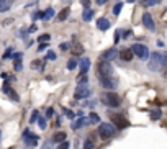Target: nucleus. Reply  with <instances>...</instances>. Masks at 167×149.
<instances>
[{"label":"nucleus","instance_id":"f257e3e1","mask_svg":"<svg viewBox=\"0 0 167 149\" xmlns=\"http://www.w3.org/2000/svg\"><path fill=\"white\" fill-rule=\"evenodd\" d=\"M100 100H102V103H103L105 107H108V108H118V107H120V103H121L120 95L115 94L113 90H108L107 94H103Z\"/></svg>","mask_w":167,"mask_h":149},{"label":"nucleus","instance_id":"f03ea898","mask_svg":"<svg viewBox=\"0 0 167 149\" xmlns=\"http://www.w3.org/2000/svg\"><path fill=\"white\" fill-rule=\"evenodd\" d=\"M149 69L152 72H159L164 69V54L162 53H154L149 58Z\"/></svg>","mask_w":167,"mask_h":149},{"label":"nucleus","instance_id":"7ed1b4c3","mask_svg":"<svg viewBox=\"0 0 167 149\" xmlns=\"http://www.w3.org/2000/svg\"><path fill=\"white\" fill-rule=\"evenodd\" d=\"M97 133H99V136L102 139H110L116 134V128H115V124H112V123H100Z\"/></svg>","mask_w":167,"mask_h":149},{"label":"nucleus","instance_id":"20e7f679","mask_svg":"<svg viewBox=\"0 0 167 149\" xmlns=\"http://www.w3.org/2000/svg\"><path fill=\"white\" fill-rule=\"evenodd\" d=\"M131 51L134 53V56H138V58L142 59V61H146V59L151 58V53H149L148 46H144V44H139V43L133 44V46H131Z\"/></svg>","mask_w":167,"mask_h":149},{"label":"nucleus","instance_id":"39448f33","mask_svg":"<svg viewBox=\"0 0 167 149\" xmlns=\"http://www.w3.org/2000/svg\"><path fill=\"white\" fill-rule=\"evenodd\" d=\"M97 74H99V77H108V75H113V67L112 64L108 61H102L99 62V66H97Z\"/></svg>","mask_w":167,"mask_h":149},{"label":"nucleus","instance_id":"423d86ee","mask_svg":"<svg viewBox=\"0 0 167 149\" xmlns=\"http://www.w3.org/2000/svg\"><path fill=\"white\" fill-rule=\"evenodd\" d=\"M22 138H23V141H25V144H26V146H30V147H35V146H38V143H39V138H38V134H35V133H31L30 130H25V131H23Z\"/></svg>","mask_w":167,"mask_h":149},{"label":"nucleus","instance_id":"0eeeda50","mask_svg":"<svg viewBox=\"0 0 167 149\" xmlns=\"http://www.w3.org/2000/svg\"><path fill=\"white\" fill-rule=\"evenodd\" d=\"M100 85L107 90H115L118 85V80L113 75H108V77H100Z\"/></svg>","mask_w":167,"mask_h":149},{"label":"nucleus","instance_id":"6e6552de","mask_svg":"<svg viewBox=\"0 0 167 149\" xmlns=\"http://www.w3.org/2000/svg\"><path fill=\"white\" fill-rule=\"evenodd\" d=\"M90 95H92V90L89 88V85H77L75 94H74V97H75L77 100L87 98V97H90Z\"/></svg>","mask_w":167,"mask_h":149},{"label":"nucleus","instance_id":"1a4fd4ad","mask_svg":"<svg viewBox=\"0 0 167 149\" xmlns=\"http://www.w3.org/2000/svg\"><path fill=\"white\" fill-rule=\"evenodd\" d=\"M112 120H113V124H115L116 128H120V130H125V128L129 126V121L125 118V116H121V115L112 116Z\"/></svg>","mask_w":167,"mask_h":149},{"label":"nucleus","instance_id":"9d476101","mask_svg":"<svg viewBox=\"0 0 167 149\" xmlns=\"http://www.w3.org/2000/svg\"><path fill=\"white\" fill-rule=\"evenodd\" d=\"M116 54H120V53H118V51H116V48H110V49H105L103 51V53H102V61H112V59H115L116 58Z\"/></svg>","mask_w":167,"mask_h":149},{"label":"nucleus","instance_id":"9b49d317","mask_svg":"<svg viewBox=\"0 0 167 149\" xmlns=\"http://www.w3.org/2000/svg\"><path fill=\"white\" fill-rule=\"evenodd\" d=\"M141 22H142V25L148 28V30H151V31L156 30V28H154L156 25H154V20H152V15H151V13H142Z\"/></svg>","mask_w":167,"mask_h":149},{"label":"nucleus","instance_id":"f8f14e48","mask_svg":"<svg viewBox=\"0 0 167 149\" xmlns=\"http://www.w3.org/2000/svg\"><path fill=\"white\" fill-rule=\"evenodd\" d=\"M2 90H3V92H5V94H7V95H8V97H10V98H12V100H13V102H20V97L17 95V92H15V90H13V88H10V85H8V82H5V84H3V87H2Z\"/></svg>","mask_w":167,"mask_h":149},{"label":"nucleus","instance_id":"ddd939ff","mask_svg":"<svg viewBox=\"0 0 167 149\" xmlns=\"http://www.w3.org/2000/svg\"><path fill=\"white\" fill-rule=\"evenodd\" d=\"M79 67H80V75H85L89 72V69H90V59H89V58H82V59H80Z\"/></svg>","mask_w":167,"mask_h":149},{"label":"nucleus","instance_id":"4468645a","mask_svg":"<svg viewBox=\"0 0 167 149\" xmlns=\"http://www.w3.org/2000/svg\"><path fill=\"white\" fill-rule=\"evenodd\" d=\"M87 123H90V120L89 118H84V116H79V118L77 120H74V121H72V130H79V128H82L84 124H87Z\"/></svg>","mask_w":167,"mask_h":149},{"label":"nucleus","instance_id":"2eb2a0df","mask_svg":"<svg viewBox=\"0 0 167 149\" xmlns=\"http://www.w3.org/2000/svg\"><path fill=\"white\" fill-rule=\"evenodd\" d=\"M118 56H120V58L123 59V61H126V62H128V61H131V59L134 58V53H133L131 49H129V48H126V49H121V51H120V54H118Z\"/></svg>","mask_w":167,"mask_h":149},{"label":"nucleus","instance_id":"dca6fc26","mask_svg":"<svg viewBox=\"0 0 167 149\" xmlns=\"http://www.w3.org/2000/svg\"><path fill=\"white\" fill-rule=\"evenodd\" d=\"M52 143H64V141H67V133H64V131H58V133H54V136H52Z\"/></svg>","mask_w":167,"mask_h":149},{"label":"nucleus","instance_id":"f3484780","mask_svg":"<svg viewBox=\"0 0 167 149\" xmlns=\"http://www.w3.org/2000/svg\"><path fill=\"white\" fill-rule=\"evenodd\" d=\"M97 28H99L100 31H107L108 28H110V20L108 18H99L97 20Z\"/></svg>","mask_w":167,"mask_h":149},{"label":"nucleus","instance_id":"a211bd4d","mask_svg":"<svg viewBox=\"0 0 167 149\" xmlns=\"http://www.w3.org/2000/svg\"><path fill=\"white\" fill-rule=\"evenodd\" d=\"M69 13H71V8H69V7L62 8V10L59 12V15H58V20H59V22H64V20H67V18H69Z\"/></svg>","mask_w":167,"mask_h":149},{"label":"nucleus","instance_id":"6ab92c4d","mask_svg":"<svg viewBox=\"0 0 167 149\" xmlns=\"http://www.w3.org/2000/svg\"><path fill=\"white\" fill-rule=\"evenodd\" d=\"M93 15H95V13H93L92 8H85L84 13H82V20H84V22H90V20L93 18Z\"/></svg>","mask_w":167,"mask_h":149},{"label":"nucleus","instance_id":"aec40b11","mask_svg":"<svg viewBox=\"0 0 167 149\" xmlns=\"http://www.w3.org/2000/svg\"><path fill=\"white\" fill-rule=\"evenodd\" d=\"M12 7V0H0V13L2 12H8Z\"/></svg>","mask_w":167,"mask_h":149},{"label":"nucleus","instance_id":"412c9836","mask_svg":"<svg viewBox=\"0 0 167 149\" xmlns=\"http://www.w3.org/2000/svg\"><path fill=\"white\" fill-rule=\"evenodd\" d=\"M54 15H56L54 8H52V7H49V8H48L46 12H44V22H48V20H51L52 17H54Z\"/></svg>","mask_w":167,"mask_h":149},{"label":"nucleus","instance_id":"4be33fe9","mask_svg":"<svg viewBox=\"0 0 167 149\" xmlns=\"http://www.w3.org/2000/svg\"><path fill=\"white\" fill-rule=\"evenodd\" d=\"M31 20L33 22H36V20H44V12H41V10H36L33 15H31Z\"/></svg>","mask_w":167,"mask_h":149},{"label":"nucleus","instance_id":"5701e85b","mask_svg":"<svg viewBox=\"0 0 167 149\" xmlns=\"http://www.w3.org/2000/svg\"><path fill=\"white\" fill-rule=\"evenodd\" d=\"M74 54H77V56H79V54H84V46H82L80 43H77V41H75V44H74Z\"/></svg>","mask_w":167,"mask_h":149},{"label":"nucleus","instance_id":"b1692460","mask_svg":"<svg viewBox=\"0 0 167 149\" xmlns=\"http://www.w3.org/2000/svg\"><path fill=\"white\" fill-rule=\"evenodd\" d=\"M31 69H39V71H43V62L39 61V59L31 61Z\"/></svg>","mask_w":167,"mask_h":149},{"label":"nucleus","instance_id":"393cba45","mask_svg":"<svg viewBox=\"0 0 167 149\" xmlns=\"http://www.w3.org/2000/svg\"><path fill=\"white\" fill-rule=\"evenodd\" d=\"M162 0H141V3L142 5H146V7H152V5H157V3H161Z\"/></svg>","mask_w":167,"mask_h":149},{"label":"nucleus","instance_id":"a878e982","mask_svg":"<svg viewBox=\"0 0 167 149\" xmlns=\"http://www.w3.org/2000/svg\"><path fill=\"white\" fill-rule=\"evenodd\" d=\"M49 39H51V35L44 33V35H39L36 41H39V43H48V41H49Z\"/></svg>","mask_w":167,"mask_h":149},{"label":"nucleus","instance_id":"bb28decb","mask_svg":"<svg viewBox=\"0 0 167 149\" xmlns=\"http://www.w3.org/2000/svg\"><path fill=\"white\" fill-rule=\"evenodd\" d=\"M162 116V111L161 110H156V111H151V120L152 121H156V120H159Z\"/></svg>","mask_w":167,"mask_h":149},{"label":"nucleus","instance_id":"cd10ccee","mask_svg":"<svg viewBox=\"0 0 167 149\" xmlns=\"http://www.w3.org/2000/svg\"><path fill=\"white\" fill-rule=\"evenodd\" d=\"M75 67H77V59H74V58L69 59V62H67V69H69V71H74Z\"/></svg>","mask_w":167,"mask_h":149},{"label":"nucleus","instance_id":"c85d7f7f","mask_svg":"<svg viewBox=\"0 0 167 149\" xmlns=\"http://www.w3.org/2000/svg\"><path fill=\"white\" fill-rule=\"evenodd\" d=\"M62 113L66 115L67 118H71V120H74V118H75V113H74V111H71L69 108H64V107H62Z\"/></svg>","mask_w":167,"mask_h":149},{"label":"nucleus","instance_id":"c756f323","mask_svg":"<svg viewBox=\"0 0 167 149\" xmlns=\"http://www.w3.org/2000/svg\"><path fill=\"white\" fill-rule=\"evenodd\" d=\"M38 118H39V111L33 110V113H31V116H30V123H36V121H38Z\"/></svg>","mask_w":167,"mask_h":149},{"label":"nucleus","instance_id":"7c9ffc66","mask_svg":"<svg viewBox=\"0 0 167 149\" xmlns=\"http://www.w3.org/2000/svg\"><path fill=\"white\" fill-rule=\"evenodd\" d=\"M89 120H90V123H100V116L97 113H93V111L89 115Z\"/></svg>","mask_w":167,"mask_h":149},{"label":"nucleus","instance_id":"2f4dec72","mask_svg":"<svg viewBox=\"0 0 167 149\" xmlns=\"http://www.w3.org/2000/svg\"><path fill=\"white\" fill-rule=\"evenodd\" d=\"M121 8H123V3H121V2H118V3H116V5H115V7H113V15H115V17H116V15H120V12H121Z\"/></svg>","mask_w":167,"mask_h":149},{"label":"nucleus","instance_id":"473e14b6","mask_svg":"<svg viewBox=\"0 0 167 149\" xmlns=\"http://www.w3.org/2000/svg\"><path fill=\"white\" fill-rule=\"evenodd\" d=\"M93 147H95V144H93V139L89 138V139L84 143V149H93Z\"/></svg>","mask_w":167,"mask_h":149},{"label":"nucleus","instance_id":"72a5a7b5","mask_svg":"<svg viewBox=\"0 0 167 149\" xmlns=\"http://www.w3.org/2000/svg\"><path fill=\"white\" fill-rule=\"evenodd\" d=\"M46 120L48 118H43V116H39V118H38V124H39V128H41V130H46V126H48Z\"/></svg>","mask_w":167,"mask_h":149},{"label":"nucleus","instance_id":"f704fd0d","mask_svg":"<svg viewBox=\"0 0 167 149\" xmlns=\"http://www.w3.org/2000/svg\"><path fill=\"white\" fill-rule=\"evenodd\" d=\"M13 69L17 71V72L23 71V64H22V59H17V61H15V64H13Z\"/></svg>","mask_w":167,"mask_h":149},{"label":"nucleus","instance_id":"c9c22d12","mask_svg":"<svg viewBox=\"0 0 167 149\" xmlns=\"http://www.w3.org/2000/svg\"><path fill=\"white\" fill-rule=\"evenodd\" d=\"M56 58H58V56H56L54 51H48V54H46V59H48V61H56Z\"/></svg>","mask_w":167,"mask_h":149},{"label":"nucleus","instance_id":"e433bc0d","mask_svg":"<svg viewBox=\"0 0 167 149\" xmlns=\"http://www.w3.org/2000/svg\"><path fill=\"white\" fill-rule=\"evenodd\" d=\"M12 56H13V48H8V49L5 51V54H3V59H10Z\"/></svg>","mask_w":167,"mask_h":149},{"label":"nucleus","instance_id":"4c0bfd02","mask_svg":"<svg viewBox=\"0 0 167 149\" xmlns=\"http://www.w3.org/2000/svg\"><path fill=\"white\" fill-rule=\"evenodd\" d=\"M69 48H71V44H69V43H61V44H59V49H61V51H67Z\"/></svg>","mask_w":167,"mask_h":149},{"label":"nucleus","instance_id":"58836bf2","mask_svg":"<svg viewBox=\"0 0 167 149\" xmlns=\"http://www.w3.org/2000/svg\"><path fill=\"white\" fill-rule=\"evenodd\" d=\"M87 82H89V79L85 77V75H82V77L79 79V84H77V85H87Z\"/></svg>","mask_w":167,"mask_h":149},{"label":"nucleus","instance_id":"ea45409f","mask_svg":"<svg viewBox=\"0 0 167 149\" xmlns=\"http://www.w3.org/2000/svg\"><path fill=\"white\" fill-rule=\"evenodd\" d=\"M69 146H71V144H69V141H64V143H61L59 146H58V149H69Z\"/></svg>","mask_w":167,"mask_h":149},{"label":"nucleus","instance_id":"a19ab883","mask_svg":"<svg viewBox=\"0 0 167 149\" xmlns=\"http://www.w3.org/2000/svg\"><path fill=\"white\" fill-rule=\"evenodd\" d=\"M80 3L84 8H90V0H80Z\"/></svg>","mask_w":167,"mask_h":149},{"label":"nucleus","instance_id":"79ce46f5","mask_svg":"<svg viewBox=\"0 0 167 149\" xmlns=\"http://www.w3.org/2000/svg\"><path fill=\"white\" fill-rule=\"evenodd\" d=\"M51 116H54V110H52V108H48L46 110V118H51Z\"/></svg>","mask_w":167,"mask_h":149},{"label":"nucleus","instance_id":"37998d69","mask_svg":"<svg viewBox=\"0 0 167 149\" xmlns=\"http://www.w3.org/2000/svg\"><path fill=\"white\" fill-rule=\"evenodd\" d=\"M12 58H13L15 61H17V59H22V58H23V53H13V56H12Z\"/></svg>","mask_w":167,"mask_h":149},{"label":"nucleus","instance_id":"c03bdc74","mask_svg":"<svg viewBox=\"0 0 167 149\" xmlns=\"http://www.w3.org/2000/svg\"><path fill=\"white\" fill-rule=\"evenodd\" d=\"M36 30H38V26H36V25H31L30 28H28V33H35Z\"/></svg>","mask_w":167,"mask_h":149},{"label":"nucleus","instance_id":"a18cd8bd","mask_svg":"<svg viewBox=\"0 0 167 149\" xmlns=\"http://www.w3.org/2000/svg\"><path fill=\"white\" fill-rule=\"evenodd\" d=\"M46 48H48V43H41V44H39V48H38V51H44Z\"/></svg>","mask_w":167,"mask_h":149},{"label":"nucleus","instance_id":"49530a36","mask_svg":"<svg viewBox=\"0 0 167 149\" xmlns=\"http://www.w3.org/2000/svg\"><path fill=\"white\" fill-rule=\"evenodd\" d=\"M115 43H120V31L115 33Z\"/></svg>","mask_w":167,"mask_h":149},{"label":"nucleus","instance_id":"de8ad7c7","mask_svg":"<svg viewBox=\"0 0 167 149\" xmlns=\"http://www.w3.org/2000/svg\"><path fill=\"white\" fill-rule=\"evenodd\" d=\"M107 2H108V0H97V5H105Z\"/></svg>","mask_w":167,"mask_h":149},{"label":"nucleus","instance_id":"09e8293b","mask_svg":"<svg viewBox=\"0 0 167 149\" xmlns=\"http://www.w3.org/2000/svg\"><path fill=\"white\" fill-rule=\"evenodd\" d=\"M123 35H125V38H128V36H131V31H125Z\"/></svg>","mask_w":167,"mask_h":149},{"label":"nucleus","instance_id":"8fccbe9b","mask_svg":"<svg viewBox=\"0 0 167 149\" xmlns=\"http://www.w3.org/2000/svg\"><path fill=\"white\" fill-rule=\"evenodd\" d=\"M0 141H2V131H0Z\"/></svg>","mask_w":167,"mask_h":149},{"label":"nucleus","instance_id":"3c124183","mask_svg":"<svg viewBox=\"0 0 167 149\" xmlns=\"http://www.w3.org/2000/svg\"><path fill=\"white\" fill-rule=\"evenodd\" d=\"M128 2H129V3H133V2H134V0H128Z\"/></svg>","mask_w":167,"mask_h":149}]
</instances>
